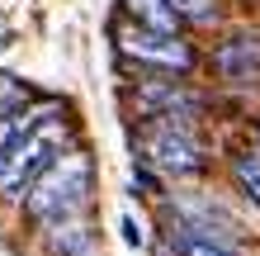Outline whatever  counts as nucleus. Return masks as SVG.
Segmentation results:
<instances>
[{
    "mask_svg": "<svg viewBox=\"0 0 260 256\" xmlns=\"http://www.w3.org/2000/svg\"><path fill=\"white\" fill-rule=\"evenodd\" d=\"M213 67H218V76L232 81V86L255 81V76H260V34H255V29L232 34L218 52H213Z\"/></svg>",
    "mask_w": 260,
    "mask_h": 256,
    "instance_id": "obj_5",
    "label": "nucleus"
},
{
    "mask_svg": "<svg viewBox=\"0 0 260 256\" xmlns=\"http://www.w3.org/2000/svg\"><path fill=\"white\" fill-rule=\"evenodd\" d=\"M57 143H62V119H57L48 133H38V128L28 133V138L14 147V157L0 166V200H10V204L24 200V194L38 185V176L57 161Z\"/></svg>",
    "mask_w": 260,
    "mask_h": 256,
    "instance_id": "obj_2",
    "label": "nucleus"
},
{
    "mask_svg": "<svg viewBox=\"0 0 260 256\" xmlns=\"http://www.w3.org/2000/svg\"><path fill=\"white\" fill-rule=\"evenodd\" d=\"M147 161L166 176H199L204 171V147L189 133V119H161L147 133Z\"/></svg>",
    "mask_w": 260,
    "mask_h": 256,
    "instance_id": "obj_3",
    "label": "nucleus"
},
{
    "mask_svg": "<svg viewBox=\"0 0 260 256\" xmlns=\"http://www.w3.org/2000/svg\"><path fill=\"white\" fill-rule=\"evenodd\" d=\"M171 10L180 19H189V24H213L218 19V5L213 0H171Z\"/></svg>",
    "mask_w": 260,
    "mask_h": 256,
    "instance_id": "obj_11",
    "label": "nucleus"
},
{
    "mask_svg": "<svg viewBox=\"0 0 260 256\" xmlns=\"http://www.w3.org/2000/svg\"><path fill=\"white\" fill-rule=\"evenodd\" d=\"M171 256H241V251L232 242H222V237H208L194 223H180L171 233Z\"/></svg>",
    "mask_w": 260,
    "mask_h": 256,
    "instance_id": "obj_7",
    "label": "nucleus"
},
{
    "mask_svg": "<svg viewBox=\"0 0 260 256\" xmlns=\"http://www.w3.org/2000/svg\"><path fill=\"white\" fill-rule=\"evenodd\" d=\"M123 242L128 247H147V233H142V223H137V218H123Z\"/></svg>",
    "mask_w": 260,
    "mask_h": 256,
    "instance_id": "obj_12",
    "label": "nucleus"
},
{
    "mask_svg": "<svg viewBox=\"0 0 260 256\" xmlns=\"http://www.w3.org/2000/svg\"><path fill=\"white\" fill-rule=\"evenodd\" d=\"M123 5L142 29H156V34H175L180 29V14L171 10V0H123Z\"/></svg>",
    "mask_w": 260,
    "mask_h": 256,
    "instance_id": "obj_8",
    "label": "nucleus"
},
{
    "mask_svg": "<svg viewBox=\"0 0 260 256\" xmlns=\"http://www.w3.org/2000/svg\"><path fill=\"white\" fill-rule=\"evenodd\" d=\"M118 52L147 67H166V71H189L194 67V48L180 34H156V29H118Z\"/></svg>",
    "mask_w": 260,
    "mask_h": 256,
    "instance_id": "obj_4",
    "label": "nucleus"
},
{
    "mask_svg": "<svg viewBox=\"0 0 260 256\" xmlns=\"http://www.w3.org/2000/svg\"><path fill=\"white\" fill-rule=\"evenodd\" d=\"M43 251L48 256H95V228L85 223H52L43 228Z\"/></svg>",
    "mask_w": 260,
    "mask_h": 256,
    "instance_id": "obj_6",
    "label": "nucleus"
},
{
    "mask_svg": "<svg viewBox=\"0 0 260 256\" xmlns=\"http://www.w3.org/2000/svg\"><path fill=\"white\" fill-rule=\"evenodd\" d=\"M85 194H90V157L85 152H71V157L52 161V166L38 176V185L24 194V214L38 218L43 228H52V223H71L85 209Z\"/></svg>",
    "mask_w": 260,
    "mask_h": 256,
    "instance_id": "obj_1",
    "label": "nucleus"
},
{
    "mask_svg": "<svg viewBox=\"0 0 260 256\" xmlns=\"http://www.w3.org/2000/svg\"><path fill=\"white\" fill-rule=\"evenodd\" d=\"M232 180H237V190L246 194V204L260 209V147H255V152H241L232 161Z\"/></svg>",
    "mask_w": 260,
    "mask_h": 256,
    "instance_id": "obj_10",
    "label": "nucleus"
},
{
    "mask_svg": "<svg viewBox=\"0 0 260 256\" xmlns=\"http://www.w3.org/2000/svg\"><path fill=\"white\" fill-rule=\"evenodd\" d=\"M34 128H38V119L28 114V109H10L5 119H0V166L14 157V147H19Z\"/></svg>",
    "mask_w": 260,
    "mask_h": 256,
    "instance_id": "obj_9",
    "label": "nucleus"
},
{
    "mask_svg": "<svg viewBox=\"0 0 260 256\" xmlns=\"http://www.w3.org/2000/svg\"><path fill=\"white\" fill-rule=\"evenodd\" d=\"M255 147H260V124H255Z\"/></svg>",
    "mask_w": 260,
    "mask_h": 256,
    "instance_id": "obj_13",
    "label": "nucleus"
}]
</instances>
